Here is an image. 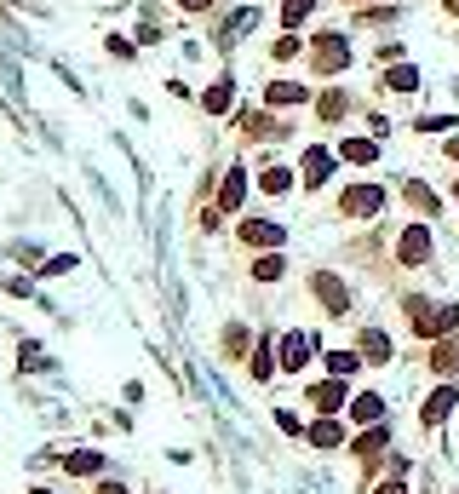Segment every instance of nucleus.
<instances>
[{"mask_svg": "<svg viewBox=\"0 0 459 494\" xmlns=\"http://www.w3.org/2000/svg\"><path fill=\"white\" fill-rule=\"evenodd\" d=\"M408 328L437 340V333L459 328V305H448V299H408Z\"/></svg>", "mask_w": 459, "mask_h": 494, "instance_id": "obj_1", "label": "nucleus"}, {"mask_svg": "<svg viewBox=\"0 0 459 494\" xmlns=\"http://www.w3.org/2000/svg\"><path fill=\"white\" fill-rule=\"evenodd\" d=\"M310 64H316L322 75H339L350 64V41L345 35H316V41H310Z\"/></svg>", "mask_w": 459, "mask_h": 494, "instance_id": "obj_2", "label": "nucleus"}, {"mask_svg": "<svg viewBox=\"0 0 459 494\" xmlns=\"http://www.w3.org/2000/svg\"><path fill=\"white\" fill-rule=\"evenodd\" d=\"M310 287H316V299L328 305V317H345V310H350V294H345V282L333 271H316V276H310Z\"/></svg>", "mask_w": 459, "mask_h": 494, "instance_id": "obj_3", "label": "nucleus"}, {"mask_svg": "<svg viewBox=\"0 0 459 494\" xmlns=\"http://www.w3.org/2000/svg\"><path fill=\"white\" fill-rule=\"evenodd\" d=\"M339 208L350 213V219H373V213L385 208V190H379V184H356V190H345Z\"/></svg>", "mask_w": 459, "mask_h": 494, "instance_id": "obj_4", "label": "nucleus"}, {"mask_svg": "<svg viewBox=\"0 0 459 494\" xmlns=\"http://www.w3.org/2000/svg\"><path fill=\"white\" fill-rule=\"evenodd\" d=\"M396 253H402V264H431V231H425V224H408L402 242H396Z\"/></svg>", "mask_w": 459, "mask_h": 494, "instance_id": "obj_5", "label": "nucleus"}, {"mask_svg": "<svg viewBox=\"0 0 459 494\" xmlns=\"http://www.w3.org/2000/svg\"><path fill=\"white\" fill-rule=\"evenodd\" d=\"M305 396H310V408H316V414H339V408H345V385H339V373H333V380H316Z\"/></svg>", "mask_w": 459, "mask_h": 494, "instance_id": "obj_6", "label": "nucleus"}, {"mask_svg": "<svg viewBox=\"0 0 459 494\" xmlns=\"http://www.w3.org/2000/svg\"><path fill=\"white\" fill-rule=\"evenodd\" d=\"M241 242H247V247H282V224L247 219V224H241Z\"/></svg>", "mask_w": 459, "mask_h": 494, "instance_id": "obj_7", "label": "nucleus"}, {"mask_svg": "<svg viewBox=\"0 0 459 494\" xmlns=\"http://www.w3.org/2000/svg\"><path fill=\"white\" fill-rule=\"evenodd\" d=\"M328 173H333V150H305V184L316 190V184H328Z\"/></svg>", "mask_w": 459, "mask_h": 494, "instance_id": "obj_8", "label": "nucleus"}, {"mask_svg": "<svg viewBox=\"0 0 459 494\" xmlns=\"http://www.w3.org/2000/svg\"><path fill=\"white\" fill-rule=\"evenodd\" d=\"M454 403H459V391H454V385H437V391H431V403H425V426H442Z\"/></svg>", "mask_w": 459, "mask_h": 494, "instance_id": "obj_9", "label": "nucleus"}, {"mask_svg": "<svg viewBox=\"0 0 459 494\" xmlns=\"http://www.w3.org/2000/svg\"><path fill=\"white\" fill-rule=\"evenodd\" d=\"M356 351H362V363H373V368H379V363H391V340H385L379 328H368V333H362V345H356Z\"/></svg>", "mask_w": 459, "mask_h": 494, "instance_id": "obj_10", "label": "nucleus"}, {"mask_svg": "<svg viewBox=\"0 0 459 494\" xmlns=\"http://www.w3.org/2000/svg\"><path fill=\"white\" fill-rule=\"evenodd\" d=\"M241 196H247V173H241V167H230L224 184H219V201H224L230 213H236V208H241Z\"/></svg>", "mask_w": 459, "mask_h": 494, "instance_id": "obj_11", "label": "nucleus"}, {"mask_svg": "<svg viewBox=\"0 0 459 494\" xmlns=\"http://www.w3.org/2000/svg\"><path fill=\"white\" fill-rule=\"evenodd\" d=\"M339 155H345V161H356V167H373V161H379V144H373V138H345Z\"/></svg>", "mask_w": 459, "mask_h": 494, "instance_id": "obj_12", "label": "nucleus"}, {"mask_svg": "<svg viewBox=\"0 0 459 494\" xmlns=\"http://www.w3.org/2000/svg\"><path fill=\"white\" fill-rule=\"evenodd\" d=\"M350 420H356V426H379V420H385V403H379V396H356V403H350Z\"/></svg>", "mask_w": 459, "mask_h": 494, "instance_id": "obj_13", "label": "nucleus"}, {"mask_svg": "<svg viewBox=\"0 0 459 494\" xmlns=\"http://www.w3.org/2000/svg\"><path fill=\"white\" fill-rule=\"evenodd\" d=\"M431 368H437L442 380H454V373H459V340H442L437 351H431Z\"/></svg>", "mask_w": 459, "mask_h": 494, "instance_id": "obj_14", "label": "nucleus"}, {"mask_svg": "<svg viewBox=\"0 0 459 494\" xmlns=\"http://www.w3.org/2000/svg\"><path fill=\"white\" fill-rule=\"evenodd\" d=\"M385 443H391V431H385V426H368V431L356 437V454H362V460H379Z\"/></svg>", "mask_w": 459, "mask_h": 494, "instance_id": "obj_15", "label": "nucleus"}, {"mask_svg": "<svg viewBox=\"0 0 459 494\" xmlns=\"http://www.w3.org/2000/svg\"><path fill=\"white\" fill-rule=\"evenodd\" d=\"M402 196H408V208L437 213V190H431V184H419V178H408V184H402Z\"/></svg>", "mask_w": 459, "mask_h": 494, "instance_id": "obj_16", "label": "nucleus"}, {"mask_svg": "<svg viewBox=\"0 0 459 494\" xmlns=\"http://www.w3.org/2000/svg\"><path fill=\"white\" fill-rule=\"evenodd\" d=\"M264 104H270V110H276V104H282V110H287V104H305V87H293V81H270Z\"/></svg>", "mask_w": 459, "mask_h": 494, "instance_id": "obj_17", "label": "nucleus"}, {"mask_svg": "<svg viewBox=\"0 0 459 494\" xmlns=\"http://www.w3.org/2000/svg\"><path fill=\"white\" fill-rule=\"evenodd\" d=\"M305 357H310V340L305 333H287L282 340V368H305Z\"/></svg>", "mask_w": 459, "mask_h": 494, "instance_id": "obj_18", "label": "nucleus"}, {"mask_svg": "<svg viewBox=\"0 0 459 494\" xmlns=\"http://www.w3.org/2000/svg\"><path fill=\"white\" fill-rule=\"evenodd\" d=\"M230 98H236V81H230V75H224V81H219V87H207V98H201V104H207V110H213V115H224V110H230Z\"/></svg>", "mask_w": 459, "mask_h": 494, "instance_id": "obj_19", "label": "nucleus"}, {"mask_svg": "<svg viewBox=\"0 0 459 494\" xmlns=\"http://www.w3.org/2000/svg\"><path fill=\"white\" fill-rule=\"evenodd\" d=\"M259 184L270 190V196H287V190H293V173H287V167H264V173H259Z\"/></svg>", "mask_w": 459, "mask_h": 494, "instance_id": "obj_20", "label": "nucleus"}, {"mask_svg": "<svg viewBox=\"0 0 459 494\" xmlns=\"http://www.w3.org/2000/svg\"><path fill=\"white\" fill-rule=\"evenodd\" d=\"M385 81H391V92H419V69L414 64H396Z\"/></svg>", "mask_w": 459, "mask_h": 494, "instance_id": "obj_21", "label": "nucleus"}, {"mask_svg": "<svg viewBox=\"0 0 459 494\" xmlns=\"http://www.w3.org/2000/svg\"><path fill=\"white\" fill-rule=\"evenodd\" d=\"M282 271H287V264L276 259V253H264V259L253 264V282H276V276H282Z\"/></svg>", "mask_w": 459, "mask_h": 494, "instance_id": "obj_22", "label": "nucleus"}, {"mask_svg": "<svg viewBox=\"0 0 459 494\" xmlns=\"http://www.w3.org/2000/svg\"><path fill=\"white\" fill-rule=\"evenodd\" d=\"M310 6H316V0H287V6H282V23H287V29H299V23L310 18Z\"/></svg>", "mask_w": 459, "mask_h": 494, "instance_id": "obj_23", "label": "nucleus"}, {"mask_svg": "<svg viewBox=\"0 0 459 494\" xmlns=\"http://www.w3.org/2000/svg\"><path fill=\"white\" fill-rule=\"evenodd\" d=\"M310 443H316V449H333V443H339V426H333V420H316V426H310Z\"/></svg>", "mask_w": 459, "mask_h": 494, "instance_id": "obj_24", "label": "nucleus"}, {"mask_svg": "<svg viewBox=\"0 0 459 494\" xmlns=\"http://www.w3.org/2000/svg\"><path fill=\"white\" fill-rule=\"evenodd\" d=\"M98 454H87V449H81V454H69V472H75V477H92V472H98Z\"/></svg>", "mask_w": 459, "mask_h": 494, "instance_id": "obj_25", "label": "nucleus"}, {"mask_svg": "<svg viewBox=\"0 0 459 494\" xmlns=\"http://www.w3.org/2000/svg\"><path fill=\"white\" fill-rule=\"evenodd\" d=\"M270 351H276V345H270V340H259V357H253V373H259V380H270V373H276Z\"/></svg>", "mask_w": 459, "mask_h": 494, "instance_id": "obj_26", "label": "nucleus"}, {"mask_svg": "<svg viewBox=\"0 0 459 494\" xmlns=\"http://www.w3.org/2000/svg\"><path fill=\"white\" fill-rule=\"evenodd\" d=\"M356 363H362V351H333V357H328V368H333V373H339V380H345V373H350V368H356Z\"/></svg>", "mask_w": 459, "mask_h": 494, "instance_id": "obj_27", "label": "nucleus"}, {"mask_svg": "<svg viewBox=\"0 0 459 494\" xmlns=\"http://www.w3.org/2000/svg\"><path fill=\"white\" fill-rule=\"evenodd\" d=\"M345 104H350L345 92H328V98H322V115H345Z\"/></svg>", "mask_w": 459, "mask_h": 494, "instance_id": "obj_28", "label": "nucleus"}, {"mask_svg": "<svg viewBox=\"0 0 459 494\" xmlns=\"http://www.w3.org/2000/svg\"><path fill=\"white\" fill-rule=\"evenodd\" d=\"M414 127L419 132H442V127H454V122H448V115H425V122H414Z\"/></svg>", "mask_w": 459, "mask_h": 494, "instance_id": "obj_29", "label": "nucleus"}, {"mask_svg": "<svg viewBox=\"0 0 459 494\" xmlns=\"http://www.w3.org/2000/svg\"><path fill=\"white\" fill-rule=\"evenodd\" d=\"M379 494H402V477H391V483H379Z\"/></svg>", "mask_w": 459, "mask_h": 494, "instance_id": "obj_30", "label": "nucleus"}, {"mask_svg": "<svg viewBox=\"0 0 459 494\" xmlns=\"http://www.w3.org/2000/svg\"><path fill=\"white\" fill-rule=\"evenodd\" d=\"M178 6H190V12H207V6H213V0H178Z\"/></svg>", "mask_w": 459, "mask_h": 494, "instance_id": "obj_31", "label": "nucleus"}, {"mask_svg": "<svg viewBox=\"0 0 459 494\" xmlns=\"http://www.w3.org/2000/svg\"><path fill=\"white\" fill-rule=\"evenodd\" d=\"M448 161H459V138H448Z\"/></svg>", "mask_w": 459, "mask_h": 494, "instance_id": "obj_32", "label": "nucleus"}, {"mask_svg": "<svg viewBox=\"0 0 459 494\" xmlns=\"http://www.w3.org/2000/svg\"><path fill=\"white\" fill-rule=\"evenodd\" d=\"M98 494H121V489H115V483H104V489H98Z\"/></svg>", "mask_w": 459, "mask_h": 494, "instance_id": "obj_33", "label": "nucleus"}, {"mask_svg": "<svg viewBox=\"0 0 459 494\" xmlns=\"http://www.w3.org/2000/svg\"><path fill=\"white\" fill-rule=\"evenodd\" d=\"M448 12H454V18H459V0H448Z\"/></svg>", "mask_w": 459, "mask_h": 494, "instance_id": "obj_34", "label": "nucleus"}, {"mask_svg": "<svg viewBox=\"0 0 459 494\" xmlns=\"http://www.w3.org/2000/svg\"><path fill=\"white\" fill-rule=\"evenodd\" d=\"M454 201H459V184H454Z\"/></svg>", "mask_w": 459, "mask_h": 494, "instance_id": "obj_35", "label": "nucleus"}, {"mask_svg": "<svg viewBox=\"0 0 459 494\" xmlns=\"http://www.w3.org/2000/svg\"><path fill=\"white\" fill-rule=\"evenodd\" d=\"M41 494H46V489H41Z\"/></svg>", "mask_w": 459, "mask_h": 494, "instance_id": "obj_36", "label": "nucleus"}]
</instances>
